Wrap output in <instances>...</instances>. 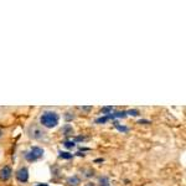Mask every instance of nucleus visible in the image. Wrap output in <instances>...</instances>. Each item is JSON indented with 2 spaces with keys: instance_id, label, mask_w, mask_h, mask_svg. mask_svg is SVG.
Returning a JSON list of instances; mask_svg holds the SVG:
<instances>
[{
  "instance_id": "ddd939ff",
  "label": "nucleus",
  "mask_w": 186,
  "mask_h": 186,
  "mask_svg": "<svg viewBox=\"0 0 186 186\" xmlns=\"http://www.w3.org/2000/svg\"><path fill=\"white\" fill-rule=\"evenodd\" d=\"M114 125H115V128H117V129H118V130H122V132H127V130H128V128H125V127H120L118 123H115Z\"/></svg>"
},
{
  "instance_id": "20e7f679",
  "label": "nucleus",
  "mask_w": 186,
  "mask_h": 186,
  "mask_svg": "<svg viewBox=\"0 0 186 186\" xmlns=\"http://www.w3.org/2000/svg\"><path fill=\"white\" fill-rule=\"evenodd\" d=\"M29 134H30V136L31 138H34V139H40V138H42L44 136V132H41L40 130V128H37V127H35V125H32V127H30V129H29Z\"/></svg>"
},
{
  "instance_id": "9d476101",
  "label": "nucleus",
  "mask_w": 186,
  "mask_h": 186,
  "mask_svg": "<svg viewBox=\"0 0 186 186\" xmlns=\"http://www.w3.org/2000/svg\"><path fill=\"white\" fill-rule=\"evenodd\" d=\"M63 145L66 147V148H68V149H72V148H74V142H72V140H67V142H65L63 143Z\"/></svg>"
},
{
  "instance_id": "f257e3e1",
  "label": "nucleus",
  "mask_w": 186,
  "mask_h": 186,
  "mask_svg": "<svg viewBox=\"0 0 186 186\" xmlns=\"http://www.w3.org/2000/svg\"><path fill=\"white\" fill-rule=\"evenodd\" d=\"M58 119L60 118H58L57 113L47 111V112L42 113V115H41V118H40V122L46 128H55L58 124Z\"/></svg>"
},
{
  "instance_id": "6e6552de",
  "label": "nucleus",
  "mask_w": 186,
  "mask_h": 186,
  "mask_svg": "<svg viewBox=\"0 0 186 186\" xmlns=\"http://www.w3.org/2000/svg\"><path fill=\"white\" fill-rule=\"evenodd\" d=\"M72 154L70 153H66V151H60V158H62V159H72Z\"/></svg>"
},
{
  "instance_id": "f03ea898",
  "label": "nucleus",
  "mask_w": 186,
  "mask_h": 186,
  "mask_svg": "<svg viewBox=\"0 0 186 186\" xmlns=\"http://www.w3.org/2000/svg\"><path fill=\"white\" fill-rule=\"evenodd\" d=\"M42 155H44V150L42 149L37 148V147H34L29 151H26V153H25V159L27 161H36Z\"/></svg>"
},
{
  "instance_id": "423d86ee",
  "label": "nucleus",
  "mask_w": 186,
  "mask_h": 186,
  "mask_svg": "<svg viewBox=\"0 0 186 186\" xmlns=\"http://www.w3.org/2000/svg\"><path fill=\"white\" fill-rule=\"evenodd\" d=\"M127 112H117L114 114H108V118L109 119H114V118H123V117H125Z\"/></svg>"
},
{
  "instance_id": "9b49d317",
  "label": "nucleus",
  "mask_w": 186,
  "mask_h": 186,
  "mask_svg": "<svg viewBox=\"0 0 186 186\" xmlns=\"http://www.w3.org/2000/svg\"><path fill=\"white\" fill-rule=\"evenodd\" d=\"M113 111V107H104V108H102V113L103 114H109V113H111Z\"/></svg>"
},
{
  "instance_id": "dca6fc26",
  "label": "nucleus",
  "mask_w": 186,
  "mask_h": 186,
  "mask_svg": "<svg viewBox=\"0 0 186 186\" xmlns=\"http://www.w3.org/2000/svg\"><path fill=\"white\" fill-rule=\"evenodd\" d=\"M36 186H47L46 184H40V185H36Z\"/></svg>"
},
{
  "instance_id": "7ed1b4c3",
  "label": "nucleus",
  "mask_w": 186,
  "mask_h": 186,
  "mask_svg": "<svg viewBox=\"0 0 186 186\" xmlns=\"http://www.w3.org/2000/svg\"><path fill=\"white\" fill-rule=\"evenodd\" d=\"M16 179L20 182H26L27 179H29V171H27V169L26 168L19 169L16 173Z\"/></svg>"
},
{
  "instance_id": "0eeeda50",
  "label": "nucleus",
  "mask_w": 186,
  "mask_h": 186,
  "mask_svg": "<svg viewBox=\"0 0 186 186\" xmlns=\"http://www.w3.org/2000/svg\"><path fill=\"white\" fill-rule=\"evenodd\" d=\"M67 182H68V185H71V186H77L80 184V179L77 176H72V177L68 179Z\"/></svg>"
},
{
  "instance_id": "1a4fd4ad",
  "label": "nucleus",
  "mask_w": 186,
  "mask_h": 186,
  "mask_svg": "<svg viewBox=\"0 0 186 186\" xmlns=\"http://www.w3.org/2000/svg\"><path fill=\"white\" fill-rule=\"evenodd\" d=\"M108 184H109L108 177L103 176V177H101V179H99V185H101V186H108Z\"/></svg>"
},
{
  "instance_id": "39448f33",
  "label": "nucleus",
  "mask_w": 186,
  "mask_h": 186,
  "mask_svg": "<svg viewBox=\"0 0 186 186\" xmlns=\"http://www.w3.org/2000/svg\"><path fill=\"white\" fill-rule=\"evenodd\" d=\"M12 174V171L9 166H4L1 170H0V180H3V181H6V180H9L10 176Z\"/></svg>"
},
{
  "instance_id": "4468645a",
  "label": "nucleus",
  "mask_w": 186,
  "mask_h": 186,
  "mask_svg": "<svg viewBox=\"0 0 186 186\" xmlns=\"http://www.w3.org/2000/svg\"><path fill=\"white\" fill-rule=\"evenodd\" d=\"M127 114H130V115H134V117H136V115H139V112H138L136 109H132V111L127 112Z\"/></svg>"
},
{
  "instance_id": "2eb2a0df",
  "label": "nucleus",
  "mask_w": 186,
  "mask_h": 186,
  "mask_svg": "<svg viewBox=\"0 0 186 186\" xmlns=\"http://www.w3.org/2000/svg\"><path fill=\"white\" fill-rule=\"evenodd\" d=\"M86 186H96V185H94V184H92V182H88Z\"/></svg>"
},
{
  "instance_id": "f8f14e48",
  "label": "nucleus",
  "mask_w": 186,
  "mask_h": 186,
  "mask_svg": "<svg viewBox=\"0 0 186 186\" xmlns=\"http://www.w3.org/2000/svg\"><path fill=\"white\" fill-rule=\"evenodd\" d=\"M107 120H109L108 115H106V117H102V118H98V119H96V123H106Z\"/></svg>"
},
{
  "instance_id": "f3484780",
  "label": "nucleus",
  "mask_w": 186,
  "mask_h": 186,
  "mask_svg": "<svg viewBox=\"0 0 186 186\" xmlns=\"http://www.w3.org/2000/svg\"><path fill=\"white\" fill-rule=\"evenodd\" d=\"M1 134H3V133H1V130H0V136H1Z\"/></svg>"
}]
</instances>
